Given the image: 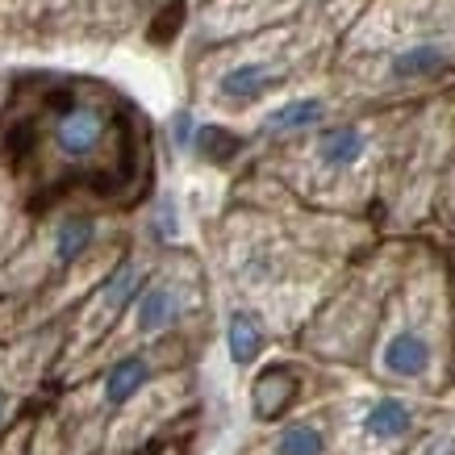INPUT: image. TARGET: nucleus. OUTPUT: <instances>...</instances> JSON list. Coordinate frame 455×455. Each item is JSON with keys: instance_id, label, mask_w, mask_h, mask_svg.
<instances>
[{"instance_id": "7ed1b4c3", "label": "nucleus", "mask_w": 455, "mask_h": 455, "mask_svg": "<svg viewBox=\"0 0 455 455\" xmlns=\"http://www.w3.org/2000/svg\"><path fill=\"white\" fill-rule=\"evenodd\" d=\"M284 80L272 63H238V68L221 71L218 76V97L226 100V105H255V100H263L276 84Z\"/></svg>"}, {"instance_id": "f257e3e1", "label": "nucleus", "mask_w": 455, "mask_h": 455, "mask_svg": "<svg viewBox=\"0 0 455 455\" xmlns=\"http://www.w3.org/2000/svg\"><path fill=\"white\" fill-rule=\"evenodd\" d=\"M451 68H455L451 46H447V42H435V38H418L388 55V80H397V84L439 80V76H447Z\"/></svg>"}, {"instance_id": "20e7f679", "label": "nucleus", "mask_w": 455, "mask_h": 455, "mask_svg": "<svg viewBox=\"0 0 455 455\" xmlns=\"http://www.w3.org/2000/svg\"><path fill=\"white\" fill-rule=\"evenodd\" d=\"M314 155L322 167H331V172H347V167H355L363 155H368V134H363V125H326L314 142Z\"/></svg>"}, {"instance_id": "f03ea898", "label": "nucleus", "mask_w": 455, "mask_h": 455, "mask_svg": "<svg viewBox=\"0 0 455 455\" xmlns=\"http://www.w3.org/2000/svg\"><path fill=\"white\" fill-rule=\"evenodd\" d=\"M55 142L68 159H88L100 142V113L76 100H63V109L55 117Z\"/></svg>"}, {"instance_id": "423d86ee", "label": "nucleus", "mask_w": 455, "mask_h": 455, "mask_svg": "<svg viewBox=\"0 0 455 455\" xmlns=\"http://www.w3.org/2000/svg\"><path fill=\"white\" fill-rule=\"evenodd\" d=\"M180 289L176 284H147L134 301V326L139 334H159L180 317Z\"/></svg>"}, {"instance_id": "1a4fd4ad", "label": "nucleus", "mask_w": 455, "mask_h": 455, "mask_svg": "<svg viewBox=\"0 0 455 455\" xmlns=\"http://www.w3.org/2000/svg\"><path fill=\"white\" fill-rule=\"evenodd\" d=\"M322 117H326V105L317 97H301V100H289V105H280V109L267 113L263 130H267V134H301V130H314Z\"/></svg>"}, {"instance_id": "ddd939ff", "label": "nucleus", "mask_w": 455, "mask_h": 455, "mask_svg": "<svg viewBox=\"0 0 455 455\" xmlns=\"http://www.w3.org/2000/svg\"><path fill=\"white\" fill-rule=\"evenodd\" d=\"M193 147L201 151V159H209V164H226V159H235V155L243 151V139L230 134L226 125H201Z\"/></svg>"}, {"instance_id": "9b49d317", "label": "nucleus", "mask_w": 455, "mask_h": 455, "mask_svg": "<svg viewBox=\"0 0 455 455\" xmlns=\"http://www.w3.org/2000/svg\"><path fill=\"white\" fill-rule=\"evenodd\" d=\"M92 238H97L92 218H84V213L63 218V221H59V230H55V259L59 263H76L84 251L92 247Z\"/></svg>"}, {"instance_id": "dca6fc26", "label": "nucleus", "mask_w": 455, "mask_h": 455, "mask_svg": "<svg viewBox=\"0 0 455 455\" xmlns=\"http://www.w3.org/2000/svg\"><path fill=\"white\" fill-rule=\"evenodd\" d=\"M4 418H9V397L0 393V427H4Z\"/></svg>"}, {"instance_id": "f8f14e48", "label": "nucleus", "mask_w": 455, "mask_h": 455, "mask_svg": "<svg viewBox=\"0 0 455 455\" xmlns=\"http://www.w3.org/2000/svg\"><path fill=\"white\" fill-rule=\"evenodd\" d=\"M292 393H297L292 372H284V368L263 372L259 385H255V414H259V418H280V410L292 401Z\"/></svg>"}, {"instance_id": "4468645a", "label": "nucleus", "mask_w": 455, "mask_h": 455, "mask_svg": "<svg viewBox=\"0 0 455 455\" xmlns=\"http://www.w3.org/2000/svg\"><path fill=\"white\" fill-rule=\"evenodd\" d=\"M326 451V439H322V430L305 427V422H297V427L280 430L276 439V455H322Z\"/></svg>"}, {"instance_id": "9d476101", "label": "nucleus", "mask_w": 455, "mask_h": 455, "mask_svg": "<svg viewBox=\"0 0 455 455\" xmlns=\"http://www.w3.org/2000/svg\"><path fill=\"white\" fill-rule=\"evenodd\" d=\"M226 343H230V359L235 363H255L263 351V326L255 322V314H247V309H235L230 314V326H226Z\"/></svg>"}, {"instance_id": "39448f33", "label": "nucleus", "mask_w": 455, "mask_h": 455, "mask_svg": "<svg viewBox=\"0 0 455 455\" xmlns=\"http://www.w3.org/2000/svg\"><path fill=\"white\" fill-rule=\"evenodd\" d=\"M385 372L401 376V380H418V376L430 372V359H435V351H430V339L418 331H397L393 339H388L385 347Z\"/></svg>"}, {"instance_id": "2eb2a0df", "label": "nucleus", "mask_w": 455, "mask_h": 455, "mask_svg": "<svg viewBox=\"0 0 455 455\" xmlns=\"http://www.w3.org/2000/svg\"><path fill=\"white\" fill-rule=\"evenodd\" d=\"M172 142H176V147H193V142H196V122H193V113L180 109L176 117H172Z\"/></svg>"}, {"instance_id": "0eeeda50", "label": "nucleus", "mask_w": 455, "mask_h": 455, "mask_svg": "<svg viewBox=\"0 0 455 455\" xmlns=\"http://www.w3.org/2000/svg\"><path fill=\"white\" fill-rule=\"evenodd\" d=\"M147 380H151V363H147L142 355L117 359L109 372H105V405L117 410V405H125V401H134Z\"/></svg>"}, {"instance_id": "6e6552de", "label": "nucleus", "mask_w": 455, "mask_h": 455, "mask_svg": "<svg viewBox=\"0 0 455 455\" xmlns=\"http://www.w3.org/2000/svg\"><path fill=\"white\" fill-rule=\"evenodd\" d=\"M414 427V414H410V405L397 397H380L368 405V414H363V430L380 443H393V439H405Z\"/></svg>"}]
</instances>
